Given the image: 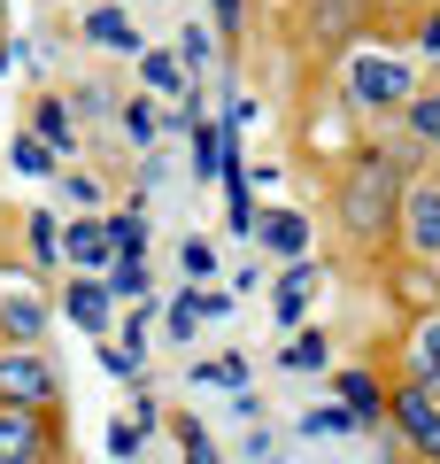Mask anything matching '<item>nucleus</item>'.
Segmentation results:
<instances>
[{"label": "nucleus", "mask_w": 440, "mask_h": 464, "mask_svg": "<svg viewBox=\"0 0 440 464\" xmlns=\"http://www.w3.org/2000/svg\"><path fill=\"white\" fill-rule=\"evenodd\" d=\"M387 201H394V155H363L356 179H348V225L378 232L387 225Z\"/></svg>", "instance_id": "obj_1"}, {"label": "nucleus", "mask_w": 440, "mask_h": 464, "mask_svg": "<svg viewBox=\"0 0 440 464\" xmlns=\"http://www.w3.org/2000/svg\"><path fill=\"white\" fill-rule=\"evenodd\" d=\"M348 93L363 109H394V101H409V63L402 54H356L348 63Z\"/></svg>", "instance_id": "obj_2"}, {"label": "nucleus", "mask_w": 440, "mask_h": 464, "mask_svg": "<svg viewBox=\"0 0 440 464\" xmlns=\"http://www.w3.org/2000/svg\"><path fill=\"white\" fill-rule=\"evenodd\" d=\"M0 395L32 411V402H47V395H54V372L39 364V356H0Z\"/></svg>", "instance_id": "obj_3"}, {"label": "nucleus", "mask_w": 440, "mask_h": 464, "mask_svg": "<svg viewBox=\"0 0 440 464\" xmlns=\"http://www.w3.org/2000/svg\"><path fill=\"white\" fill-rule=\"evenodd\" d=\"M394 418H402V433H409L417 449L440 441V402L425 395V387H402V395H394Z\"/></svg>", "instance_id": "obj_4"}, {"label": "nucleus", "mask_w": 440, "mask_h": 464, "mask_svg": "<svg viewBox=\"0 0 440 464\" xmlns=\"http://www.w3.org/2000/svg\"><path fill=\"white\" fill-rule=\"evenodd\" d=\"M409 248L440 256V186H409Z\"/></svg>", "instance_id": "obj_5"}, {"label": "nucleus", "mask_w": 440, "mask_h": 464, "mask_svg": "<svg viewBox=\"0 0 440 464\" xmlns=\"http://www.w3.org/2000/svg\"><path fill=\"white\" fill-rule=\"evenodd\" d=\"M255 232H263V248L293 256V264H301V248H310V225H301L293 209H271V217H255Z\"/></svg>", "instance_id": "obj_6"}, {"label": "nucleus", "mask_w": 440, "mask_h": 464, "mask_svg": "<svg viewBox=\"0 0 440 464\" xmlns=\"http://www.w3.org/2000/svg\"><path fill=\"white\" fill-rule=\"evenodd\" d=\"M62 248H70V264H85V271L116 264V256H109V232H100V225H70V232H62Z\"/></svg>", "instance_id": "obj_7"}, {"label": "nucleus", "mask_w": 440, "mask_h": 464, "mask_svg": "<svg viewBox=\"0 0 440 464\" xmlns=\"http://www.w3.org/2000/svg\"><path fill=\"white\" fill-rule=\"evenodd\" d=\"M0 464H39V426L32 418H0Z\"/></svg>", "instance_id": "obj_8"}, {"label": "nucleus", "mask_w": 440, "mask_h": 464, "mask_svg": "<svg viewBox=\"0 0 440 464\" xmlns=\"http://www.w3.org/2000/svg\"><path fill=\"white\" fill-rule=\"evenodd\" d=\"M109 286H93V279H78V286H70V317H78V325L85 333H100V325H109Z\"/></svg>", "instance_id": "obj_9"}, {"label": "nucleus", "mask_w": 440, "mask_h": 464, "mask_svg": "<svg viewBox=\"0 0 440 464\" xmlns=\"http://www.w3.org/2000/svg\"><path fill=\"white\" fill-rule=\"evenodd\" d=\"M356 8H363V0H310V24H317V39H340V32H356Z\"/></svg>", "instance_id": "obj_10"}, {"label": "nucleus", "mask_w": 440, "mask_h": 464, "mask_svg": "<svg viewBox=\"0 0 440 464\" xmlns=\"http://www.w3.org/2000/svg\"><path fill=\"white\" fill-rule=\"evenodd\" d=\"M317 286L310 264H286V286H278V325H301V295Z\"/></svg>", "instance_id": "obj_11"}, {"label": "nucleus", "mask_w": 440, "mask_h": 464, "mask_svg": "<svg viewBox=\"0 0 440 464\" xmlns=\"http://www.w3.org/2000/svg\"><path fill=\"white\" fill-rule=\"evenodd\" d=\"M109 256H116V264H139V256H147V217H116V225H109Z\"/></svg>", "instance_id": "obj_12"}, {"label": "nucleus", "mask_w": 440, "mask_h": 464, "mask_svg": "<svg viewBox=\"0 0 440 464\" xmlns=\"http://www.w3.org/2000/svg\"><path fill=\"white\" fill-rule=\"evenodd\" d=\"M85 32H93L100 47H139V32L124 24V8H93V16H85Z\"/></svg>", "instance_id": "obj_13"}, {"label": "nucleus", "mask_w": 440, "mask_h": 464, "mask_svg": "<svg viewBox=\"0 0 440 464\" xmlns=\"http://www.w3.org/2000/svg\"><path fill=\"white\" fill-rule=\"evenodd\" d=\"M139 78L155 85V93H186V63L178 54H139Z\"/></svg>", "instance_id": "obj_14"}, {"label": "nucleus", "mask_w": 440, "mask_h": 464, "mask_svg": "<svg viewBox=\"0 0 440 464\" xmlns=\"http://www.w3.org/2000/svg\"><path fill=\"white\" fill-rule=\"evenodd\" d=\"M225 140H232L225 124H201V132H194V170H201V179H209V170H225V155H232Z\"/></svg>", "instance_id": "obj_15"}, {"label": "nucleus", "mask_w": 440, "mask_h": 464, "mask_svg": "<svg viewBox=\"0 0 440 464\" xmlns=\"http://www.w3.org/2000/svg\"><path fill=\"white\" fill-rule=\"evenodd\" d=\"M340 402H348V418H371V411H378V380H371V372H348V380H340Z\"/></svg>", "instance_id": "obj_16"}, {"label": "nucleus", "mask_w": 440, "mask_h": 464, "mask_svg": "<svg viewBox=\"0 0 440 464\" xmlns=\"http://www.w3.org/2000/svg\"><path fill=\"white\" fill-rule=\"evenodd\" d=\"M0 325L16 333V341H32V333L47 325V317H39V302H32V295H16V302H0Z\"/></svg>", "instance_id": "obj_17"}, {"label": "nucleus", "mask_w": 440, "mask_h": 464, "mask_svg": "<svg viewBox=\"0 0 440 464\" xmlns=\"http://www.w3.org/2000/svg\"><path fill=\"white\" fill-rule=\"evenodd\" d=\"M39 140H47L54 155H70V148H78V140H70V109H62V101H47V109H39Z\"/></svg>", "instance_id": "obj_18"}, {"label": "nucleus", "mask_w": 440, "mask_h": 464, "mask_svg": "<svg viewBox=\"0 0 440 464\" xmlns=\"http://www.w3.org/2000/svg\"><path fill=\"white\" fill-rule=\"evenodd\" d=\"M124 132L139 140V148H155V140H163V109H147V101H131V109H124Z\"/></svg>", "instance_id": "obj_19"}, {"label": "nucleus", "mask_w": 440, "mask_h": 464, "mask_svg": "<svg viewBox=\"0 0 440 464\" xmlns=\"http://www.w3.org/2000/svg\"><path fill=\"white\" fill-rule=\"evenodd\" d=\"M409 132H417L425 148H440V93H425V101H409Z\"/></svg>", "instance_id": "obj_20"}, {"label": "nucleus", "mask_w": 440, "mask_h": 464, "mask_svg": "<svg viewBox=\"0 0 440 464\" xmlns=\"http://www.w3.org/2000/svg\"><path fill=\"white\" fill-rule=\"evenodd\" d=\"M109 295H124V302H155V286H147L139 264H116V271H109Z\"/></svg>", "instance_id": "obj_21"}, {"label": "nucleus", "mask_w": 440, "mask_h": 464, "mask_svg": "<svg viewBox=\"0 0 440 464\" xmlns=\"http://www.w3.org/2000/svg\"><path fill=\"white\" fill-rule=\"evenodd\" d=\"M201 325H209V317H201V295H186L178 310H170V325H163V333H170V341H194Z\"/></svg>", "instance_id": "obj_22"}, {"label": "nucleus", "mask_w": 440, "mask_h": 464, "mask_svg": "<svg viewBox=\"0 0 440 464\" xmlns=\"http://www.w3.org/2000/svg\"><path fill=\"white\" fill-rule=\"evenodd\" d=\"M16 170H24V179L54 170V148H47V140H16Z\"/></svg>", "instance_id": "obj_23"}, {"label": "nucleus", "mask_w": 440, "mask_h": 464, "mask_svg": "<svg viewBox=\"0 0 440 464\" xmlns=\"http://www.w3.org/2000/svg\"><path fill=\"white\" fill-rule=\"evenodd\" d=\"M247 387V364H240V356H216V364H201V387Z\"/></svg>", "instance_id": "obj_24"}, {"label": "nucleus", "mask_w": 440, "mask_h": 464, "mask_svg": "<svg viewBox=\"0 0 440 464\" xmlns=\"http://www.w3.org/2000/svg\"><path fill=\"white\" fill-rule=\"evenodd\" d=\"M417 364H425V380H440V317L417 325Z\"/></svg>", "instance_id": "obj_25"}, {"label": "nucleus", "mask_w": 440, "mask_h": 464, "mask_svg": "<svg viewBox=\"0 0 440 464\" xmlns=\"http://www.w3.org/2000/svg\"><path fill=\"white\" fill-rule=\"evenodd\" d=\"M209 271H216V248L209 240H186V279H209Z\"/></svg>", "instance_id": "obj_26"}, {"label": "nucleus", "mask_w": 440, "mask_h": 464, "mask_svg": "<svg viewBox=\"0 0 440 464\" xmlns=\"http://www.w3.org/2000/svg\"><path fill=\"white\" fill-rule=\"evenodd\" d=\"M109 449H116V457H139V418H116V426H109Z\"/></svg>", "instance_id": "obj_27"}, {"label": "nucleus", "mask_w": 440, "mask_h": 464, "mask_svg": "<svg viewBox=\"0 0 440 464\" xmlns=\"http://www.w3.org/2000/svg\"><path fill=\"white\" fill-rule=\"evenodd\" d=\"M301 426H310V433H348V426H356V418H348V411H310V418H301Z\"/></svg>", "instance_id": "obj_28"}, {"label": "nucleus", "mask_w": 440, "mask_h": 464, "mask_svg": "<svg viewBox=\"0 0 440 464\" xmlns=\"http://www.w3.org/2000/svg\"><path fill=\"white\" fill-rule=\"evenodd\" d=\"M286 364H301V372H317V364H325V341H317V333H310V341H293V356H286Z\"/></svg>", "instance_id": "obj_29"}, {"label": "nucleus", "mask_w": 440, "mask_h": 464, "mask_svg": "<svg viewBox=\"0 0 440 464\" xmlns=\"http://www.w3.org/2000/svg\"><path fill=\"white\" fill-rule=\"evenodd\" d=\"M178 63H186V70H201V63H209V32H186V47H178Z\"/></svg>", "instance_id": "obj_30"}, {"label": "nucleus", "mask_w": 440, "mask_h": 464, "mask_svg": "<svg viewBox=\"0 0 440 464\" xmlns=\"http://www.w3.org/2000/svg\"><path fill=\"white\" fill-rule=\"evenodd\" d=\"M186 464H216V449H209V433H201V426H186Z\"/></svg>", "instance_id": "obj_31"}, {"label": "nucleus", "mask_w": 440, "mask_h": 464, "mask_svg": "<svg viewBox=\"0 0 440 464\" xmlns=\"http://www.w3.org/2000/svg\"><path fill=\"white\" fill-rule=\"evenodd\" d=\"M216 24H225V32H240V24H247V0H216Z\"/></svg>", "instance_id": "obj_32"}, {"label": "nucleus", "mask_w": 440, "mask_h": 464, "mask_svg": "<svg viewBox=\"0 0 440 464\" xmlns=\"http://www.w3.org/2000/svg\"><path fill=\"white\" fill-rule=\"evenodd\" d=\"M417 47H425V54H440V8H433V16H425V32H417Z\"/></svg>", "instance_id": "obj_33"}, {"label": "nucleus", "mask_w": 440, "mask_h": 464, "mask_svg": "<svg viewBox=\"0 0 440 464\" xmlns=\"http://www.w3.org/2000/svg\"><path fill=\"white\" fill-rule=\"evenodd\" d=\"M425 395H433V402H440V380H425Z\"/></svg>", "instance_id": "obj_34"}, {"label": "nucleus", "mask_w": 440, "mask_h": 464, "mask_svg": "<svg viewBox=\"0 0 440 464\" xmlns=\"http://www.w3.org/2000/svg\"><path fill=\"white\" fill-rule=\"evenodd\" d=\"M425 457H433V464H440V441H433V449H425Z\"/></svg>", "instance_id": "obj_35"}, {"label": "nucleus", "mask_w": 440, "mask_h": 464, "mask_svg": "<svg viewBox=\"0 0 440 464\" xmlns=\"http://www.w3.org/2000/svg\"><path fill=\"white\" fill-rule=\"evenodd\" d=\"M433 63H440V54H433Z\"/></svg>", "instance_id": "obj_36"}]
</instances>
